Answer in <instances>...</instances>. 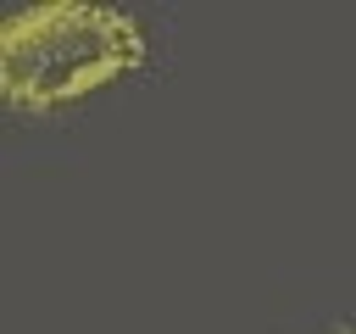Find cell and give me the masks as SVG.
Instances as JSON below:
<instances>
[{
  "label": "cell",
  "instance_id": "cell-1",
  "mask_svg": "<svg viewBox=\"0 0 356 334\" xmlns=\"http://www.w3.org/2000/svg\"><path fill=\"white\" fill-rule=\"evenodd\" d=\"M145 61V28L117 6L50 0L0 28V89L11 106H67Z\"/></svg>",
  "mask_w": 356,
  "mask_h": 334
}]
</instances>
